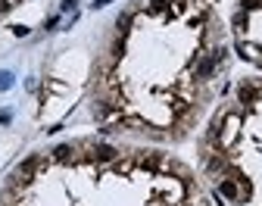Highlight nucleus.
<instances>
[{
    "label": "nucleus",
    "mask_w": 262,
    "mask_h": 206,
    "mask_svg": "<svg viewBox=\"0 0 262 206\" xmlns=\"http://www.w3.org/2000/svg\"><path fill=\"white\" fill-rule=\"evenodd\" d=\"M241 10L250 13V10H262V0H241Z\"/></svg>",
    "instance_id": "16"
},
{
    "label": "nucleus",
    "mask_w": 262,
    "mask_h": 206,
    "mask_svg": "<svg viewBox=\"0 0 262 206\" xmlns=\"http://www.w3.org/2000/svg\"><path fill=\"white\" fill-rule=\"evenodd\" d=\"M131 19H135V16H131V13H122V16L116 19V28H119V34H122V38H125V34H128V25H131Z\"/></svg>",
    "instance_id": "12"
},
{
    "label": "nucleus",
    "mask_w": 262,
    "mask_h": 206,
    "mask_svg": "<svg viewBox=\"0 0 262 206\" xmlns=\"http://www.w3.org/2000/svg\"><path fill=\"white\" fill-rule=\"evenodd\" d=\"M231 22H234V28H237V31H244V28L250 25V13H244V10H241V13H234V19H231Z\"/></svg>",
    "instance_id": "13"
},
{
    "label": "nucleus",
    "mask_w": 262,
    "mask_h": 206,
    "mask_svg": "<svg viewBox=\"0 0 262 206\" xmlns=\"http://www.w3.org/2000/svg\"><path fill=\"white\" fill-rule=\"evenodd\" d=\"M237 100L244 103V107H256V103H259V85L241 81V85H237Z\"/></svg>",
    "instance_id": "4"
},
{
    "label": "nucleus",
    "mask_w": 262,
    "mask_h": 206,
    "mask_svg": "<svg viewBox=\"0 0 262 206\" xmlns=\"http://www.w3.org/2000/svg\"><path fill=\"white\" fill-rule=\"evenodd\" d=\"M106 4H113V0H94V10H100V7H106Z\"/></svg>",
    "instance_id": "20"
},
{
    "label": "nucleus",
    "mask_w": 262,
    "mask_h": 206,
    "mask_svg": "<svg viewBox=\"0 0 262 206\" xmlns=\"http://www.w3.org/2000/svg\"><path fill=\"white\" fill-rule=\"evenodd\" d=\"M13 88V75L10 72H0V91H10Z\"/></svg>",
    "instance_id": "17"
},
{
    "label": "nucleus",
    "mask_w": 262,
    "mask_h": 206,
    "mask_svg": "<svg viewBox=\"0 0 262 206\" xmlns=\"http://www.w3.org/2000/svg\"><path fill=\"white\" fill-rule=\"evenodd\" d=\"M53 159H56V162H66V166H72L78 156H75V147H72V144H59V147L53 150Z\"/></svg>",
    "instance_id": "7"
},
{
    "label": "nucleus",
    "mask_w": 262,
    "mask_h": 206,
    "mask_svg": "<svg viewBox=\"0 0 262 206\" xmlns=\"http://www.w3.org/2000/svg\"><path fill=\"white\" fill-rule=\"evenodd\" d=\"M122 53H125V38L119 34V38L110 44V56H113V59H122Z\"/></svg>",
    "instance_id": "11"
},
{
    "label": "nucleus",
    "mask_w": 262,
    "mask_h": 206,
    "mask_svg": "<svg viewBox=\"0 0 262 206\" xmlns=\"http://www.w3.org/2000/svg\"><path fill=\"white\" fill-rule=\"evenodd\" d=\"M206 169H209V172H225V169H228V159H225L222 153H215V156L206 159Z\"/></svg>",
    "instance_id": "10"
},
{
    "label": "nucleus",
    "mask_w": 262,
    "mask_h": 206,
    "mask_svg": "<svg viewBox=\"0 0 262 206\" xmlns=\"http://www.w3.org/2000/svg\"><path fill=\"white\" fill-rule=\"evenodd\" d=\"M135 162H138V169H144V172H159V169H162V153H138Z\"/></svg>",
    "instance_id": "6"
},
{
    "label": "nucleus",
    "mask_w": 262,
    "mask_h": 206,
    "mask_svg": "<svg viewBox=\"0 0 262 206\" xmlns=\"http://www.w3.org/2000/svg\"><path fill=\"white\" fill-rule=\"evenodd\" d=\"M237 53H241L244 59H250V63H259V59H262V50H259L256 44H247V41L237 44Z\"/></svg>",
    "instance_id": "8"
},
{
    "label": "nucleus",
    "mask_w": 262,
    "mask_h": 206,
    "mask_svg": "<svg viewBox=\"0 0 262 206\" xmlns=\"http://www.w3.org/2000/svg\"><path fill=\"white\" fill-rule=\"evenodd\" d=\"M81 159L91 162V166H113V162L119 159V150H116L113 144H94Z\"/></svg>",
    "instance_id": "1"
},
{
    "label": "nucleus",
    "mask_w": 262,
    "mask_h": 206,
    "mask_svg": "<svg viewBox=\"0 0 262 206\" xmlns=\"http://www.w3.org/2000/svg\"><path fill=\"white\" fill-rule=\"evenodd\" d=\"M44 166H50V159H47V156H28V159L13 172V181H16V184H28L31 178H35V172H38V169H44Z\"/></svg>",
    "instance_id": "2"
},
{
    "label": "nucleus",
    "mask_w": 262,
    "mask_h": 206,
    "mask_svg": "<svg viewBox=\"0 0 262 206\" xmlns=\"http://www.w3.org/2000/svg\"><path fill=\"white\" fill-rule=\"evenodd\" d=\"M215 69H219V59L212 53H203V56H196L193 59V78L196 81H209L215 75Z\"/></svg>",
    "instance_id": "3"
},
{
    "label": "nucleus",
    "mask_w": 262,
    "mask_h": 206,
    "mask_svg": "<svg viewBox=\"0 0 262 206\" xmlns=\"http://www.w3.org/2000/svg\"><path fill=\"white\" fill-rule=\"evenodd\" d=\"M13 34H16V38H25L28 28H25V25H16V28H13Z\"/></svg>",
    "instance_id": "18"
},
{
    "label": "nucleus",
    "mask_w": 262,
    "mask_h": 206,
    "mask_svg": "<svg viewBox=\"0 0 262 206\" xmlns=\"http://www.w3.org/2000/svg\"><path fill=\"white\" fill-rule=\"evenodd\" d=\"M215 197L219 200H241V184L234 178H222L215 188Z\"/></svg>",
    "instance_id": "5"
},
{
    "label": "nucleus",
    "mask_w": 262,
    "mask_h": 206,
    "mask_svg": "<svg viewBox=\"0 0 262 206\" xmlns=\"http://www.w3.org/2000/svg\"><path fill=\"white\" fill-rule=\"evenodd\" d=\"M138 162L135 159H116L113 162V175H131V169H135Z\"/></svg>",
    "instance_id": "9"
},
{
    "label": "nucleus",
    "mask_w": 262,
    "mask_h": 206,
    "mask_svg": "<svg viewBox=\"0 0 262 206\" xmlns=\"http://www.w3.org/2000/svg\"><path fill=\"white\" fill-rule=\"evenodd\" d=\"M178 16V13H187V0H172V7H169V16Z\"/></svg>",
    "instance_id": "15"
},
{
    "label": "nucleus",
    "mask_w": 262,
    "mask_h": 206,
    "mask_svg": "<svg viewBox=\"0 0 262 206\" xmlns=\"http://www.w3.org/2000/svg\"><path fill=\"white\" fill-rule=\"evenodd\" d=\"M172 0H150V13H169Z\"/></svg>",
    "instance_id": "14"
},
{
    "label": "nucleus",
    "mask_w": 262,
    "mask_h": 206,
    "mask_svg": "<svg viewBox=\"0 0 262 206\" xmlns=\"http://www.w3.org/2000/svg\"><path fill=\"white\" fill-rule=\"evenodd\" d=\"M10 7H13L10 0H0V16H4V13H10Z\"/></svg>",
    "instance_id": "19"
}]
</instances>
